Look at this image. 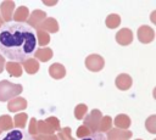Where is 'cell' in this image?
<instances>
[{"label": "cell", "instance_id": "obj_7", "mask_svg": "<svg viewBox=\"0 0 156 140\" xmlns=\"http://www.w3.org/2000/svg\"><path fill=\"white\" fill-rule=\"evenodd\" d=\"M154 38H155V32H154V29L151 27H149V26L139 27V29H138V39H139L140 43L149 44V43H151L154 40Z\"/></svg>", "mask_w": 156, "mask_h": 140}, {"label": "cell", "instance_id": "obj_22", "mask_svg": "<svg viewBox=\"0 0 156 140\" xmlns=\"http://www.w3.org/2000/svg\"><path fill=\"white\" fill-rule=\"evenodd\" d=\"M105 23H106L107 28H110V29L117 28V27L119 26V23H121V17H119V15H117V13H110V15L106 17Z\"/></svg>", "mask_w": 156, "mask_h": 140}, {"label": "cell", "instance_id": "obj_27", "mask_svg": "<svg viewBox=\"0 0 156 140\" xmlns=\"http://www.w3.org/2000/svg\"><path fill=\"white\" fill-rule=\"evenodd\" d=\"M145 128H146V130L150 131L151 134H155V133H156V116H155V114L150 116V117L146 119V122H145Z\"/></svg>", "mask_w": 156, "mask_h": 140}, {"label": "cell", "instance_id": "obj_38", "mask_svg": "<svg viewBox=\"0 0 156 140\" xmlns=\"http://www.w3.org/2000/svg\"><path fill=\"white\" fill-rule=\"evenodd\" d=\"M0 135H1V130H0Z\"/></svg>", "mask_w": 156, "mask_h": 140}, {"label": "cell", "instance_id": "obj_24", "mask_svg": "<svg viewBox=\"0 0 156 140\" xmlns=\"http://www.w3.org/2000/svg\"><path fill=\"white\" fill-rule=\"evenodd\" d=\"M27 119H28V114L27 113H17L16 116H15V118H13V125L15 127H17V128H20V129H22V128H24L26 127V123H27Z\"/></svg>", "mask_w": 156, "mask_h": 140}, {"label": "cell", "instance_id": "obj_39", "mask_svg": "<svg viewBox=\"0 0 156 140\" xmlns=\"http://www.w3.org/2000/svg\"><path fill=\"white\" fill-rule=\"evenodd\" d=\"M0 28H1V24H0Z\"/></svg>", "mask_w": 156, "mask_h": 140}, {"label": "cell", "instance_id": "obj_12", "mask_svg": "<svg viewBox=\"0 0 156 140\" xmlns=\"http://www.w3.org/2000/svg\"><path fill=\"white\" fill-rule=\"evenodd\" d=\"M24 108H27V101H26V99L20 97V96L11 99L7 103V110L10 112H18Z\"/></svg>", "mask_w": 156, "mask_h": 140}, {"label": "cell", "instance_id": "obj_1", "mask_svg": "<svg viewBox=\"0 0 156 140\" xmlns=\"http://www.w3.org/2000/svg\"><path fill=\"white\" fill-rule=\"evenodd\" d=\"M37 38L33 28L26 23L9 22L0 28V55L9 61L22 63L37 51Z\"/></svg>", "mask_w": 156, "mask_h": 140}, {"label": "cell", "instance_id": "obj_25", "mask_svg": "<svg viewBox=\"0 0 156 140\" xmlns=\"http://www.w3.org/2000/svg\"><path fill=\"white\" fill-rule=\"evenodd\" d=\"M12 127H13V122H12V118L10 116H7V114L0 116V130L1 131L10 130Z\"/></svg>", "mask_w": 156, "mask_h": 140}, {"label": "cell", "instance_id": "obj_17", "mask_svg": "<svg viewBox=\"0 0 156 140\" xmlns=\"http://www.w3.org/2000/svg\"><path fill=\"white\" fill-rule=\"evenodd\" d=\"M5 68L6 71L9 72L10 75L12 77H16V78H20L22 75V66L21 63H17V62H12V61H9L7 63H5Z\"/></svg>", "mask_w": 156, "mask_h": 140}, {"label": "cell", "instance_id": "obj_8", "mask_svg": "<svg viewBox=\"0 0 156 140\" xmlns=\"http://www.w3.org/2000/svg\"><path fill=\"white\" fill-rule=\"evenodd\" d=\"M46 18V13L41 10H34L27 18V22H28V26L30 28H38L39 24Z\"/></svg>", "mask_w": 156, "mask_h": 140}, {"label": "cell", "instance_id": "obj_35", "mask_svg": "<svg viewBox=\"0 0 156 140\" xmlns=\"http://www.w3.org/2000/svg\"><path fill=\"white\" fill-rule=\"evenodd\" d=\"M2 22H4V21H2V18H1V16H0V24H2Z\"/></svg>", "mask_w": 156, "mask_h": 140}, {"label": "cell", "instance_id": "obj_33", "mask_svg": "<svg viewBox=\"0 0 156 140\" xmlns=\"http://www.w3.org/2000/svg\"><path fill=\"white\" fill-rule=\"evenodd\" d=\"M38 138L40 140H58L57 139V135L55 134H50V135H38Z\"/></svg>", "mask_w": 156, "mask_h": 140}, {"label": "cell", "instance_id": "obj_20", "mask_svg": "<svg viewBox=\"0 0 156 140\" xmlns=\"http://www.w3.org/2000/svg\"><path fill=\"white\" fill-rule=\"evenodd\" d=\"M112 127V118L110 116H102L98 127V133H107Z\"/></svg>", "mask_w": 156, "mask_h": 140}, {"label": "cell", "instance_id": "obj_2", "mask_svg": "<svg viewBox=\"0 0 156 140\" xmlns=\"http://www.w3.org/2000/svg\"><path fill=\"white\" fill-rule=\"evenodd\" d=\"M23 90V86L21 84H15L9 80H1L0 82V101H10L13 97H17Z\"/></svg>", "mask_w": 156, "mask_h": 140}, {"label": "cell", "instance_id": "obj_28", "mask_svg": "<svg viewBox=\"0 0 156 140\" xmlns=\"http://www.w3.org/2000/svg\"><path fill=\"white\" fill-rule=\"evenodd\" d=\"M57 139H60V140H74V138L71 135V128H69V127L61 128V129L58 130Z\"/></svg>", "mask_w": 156, "mask_h": 140}, {"label": "cell", "instance_id": "obj_9", "mask_svg": "<svg viewBox=\"0 0 156 140\" xmlns=\"http://www.w3.org/2000/svg\"><path fill=\"white\" fill-rule=\"evenodd\" d=\"M116 41L122 45V46H126V45H129L132 41H133V33L129 28H122L117 32L116 34Z\"/></svg>", "mask_w": 156, "mask_h": 140}, {"label": "cell", "instance_id": "obj_11", "mask_svg": "<svg viewBox=\"0 0 156 140\" xmlns=\"http://www.w3.org/2000/svg\"><path fill=\"white\" fill-rule=\"evenodd\" d=\"M1 140H34V136H30L28 133L20 129H13L10 130Z\"/></svg>", "mask_w": 156, "mask_h": 140}, {"label": "cell", "instance_id": "obj_10", "mask_svg": "<svg viewBox=\"0 0 156 140\" xmlns=\"http://www.w3.org/2000/svg\"><path fill=\"white\" fill-rule=\"evenodd\" d=\"M37 29H41V30H44V32H46L48 34L49 33H56V32H58V23H57V21L55 19V18H52V17H46L40 24H39V27L37 28Z\"/></svg>", "mask_w": 156, "mask_h": 140}, {"label": "cell", "instance_id": "obj_19", "mask_svg": "<svg viewBox=\"0 0 156 140\" xmlns=\"http://www.w3.org/2000/svg\"><path fill=\"white\" fill-rule=\"evenodd\" d=\"M29 16V11L26 6H20L18 9H16V11L12 15V18L15 19V22L17 23H24V21H27Z\"/></svg>", "mask_w": 156, "mask_h": 140}, {"label": "cell", "instance_id": "obj_23", "mask_svg": "<svg viewBox=\"0 0 156 140\" xmlns=\"http://www.w3.org/2000/svg\"><path fill=\"white\" fill-rule=\"evenodd\" d=\"M35 38H37V44H39L40 46H45L50 43V35L41 29H37Z\"/></svg>", "mask_w": 156, "mask_h": 140}, {"label": "cell", "instance_id": "obj_4", "mask_svg": "<svg viewBox=\"0 0 156 140\" xmlns=\"http://www.w3.org/2000/svg\"><path fill=\"white\" fill-rule=\"evenodd\" d=\"M105 61L98 54H91L85 58V67L91 72H99L104 68Z\"/></svg>", "mask_w": 156, "mask_h": 140}, {"label": "cell", "instance_id": "obj_15", "mask_svg": "<svg viewBox=\"0 0 156 140\" xmlns=\"http://www.w3.org/2000/svg\"><path fill=\"white\" fill-rule=\"evenodd\" d=\"M22 69H24L28 74H34V73H37L38 71H39V62L35 60V58H28V60H26V61H23L22 62Z\"/></svg>", "mask_w": 156, "mask_h": 140}, {"label": "cell", "instance_id": "obj_31", "mask_svg": "<svg viewBox=\"0 0 156 140\" xmlns=\"http://www.w3.org/2000/svg\"><path fill=\"white\" fill-rule=\"evenodd\" d=\"M91 134V131L85 127V125H80L78 129H77V136L78 138H87V136H89Z\"/></svg>", "mask_w": 156, "mask_h": 140}, {"label": "cell", "instance_id": "obj_6", "mask_svg": "<svg viewBox=\"0 0 156 140\" xmlns=\"http://www.w3.org/2000/svg\"><path fill=\"white\" fill-rule=\"evenodd\" d=\"M13 10H15V2L12 0L2 1L1 5H0V11H1V18H2V21H5L6 23L11 22L12 15H13Z\"/></svg>", "mask_w": 156, "mask_h": 140}, {"label": "cell", "instance_id": "obj_21", "mask_svg": "<svg viewBox=\"0 0 156 140\" xmlns=\"http://www.w3.org/2000/svg\"><path fill=\"white\" fill-rule=\"evenodd\" d=\"M37 129H38V135H50L54 134V129L45 122V121H37Z\"/></svg>", "mask_w": 156, "mask_h": 140}, {"label": "cell", "instance_id": "obj_36", "mask_svg": "<svg viewBox=\"0 0 156 140\" xmlns=\"http://www.w3.org/2000/svg\"><path fill=\"white\" fill-rule=\"evenodd\" d=\"M34 140H40V139H39L38 136H34Z\"/></svg>", "mask_w": 156, "mask_h": 140}, {"label": "cell", "instance_id": "obj_34", "mask_svg": "<svg viewBox=\"0 0 156 140\" xmlns=\"http://www.w3.org/2000/svg\"><path fill=\"white\" fill-rule=\"evenodd\" d=\"M4 68H5V58L0 55V73L4 71Z\"/></svg>", "mask_w": 156, "mask_h": 140}, {"label": "cell", "instance_id": "obj_37", "mask_svg": "<svg viewBox=\"0 0 156 140\" xmlns=\"http://www.w3.org/2000/svg\"><path fill=\"white\" fill-rule=\"evenodd\" d=\"M136 140H141V139H136Z\"/></svg>", "mask_w": 156, "mask_h": 140}, {"label": "cell", "instance_id": "obj_3", "mask_svg": "<svg viewBox=\"0 0 156 140\" xmlns=\"http://www.w3.org/2000/svg\"><path fill=\"white\" fill-rule=\"evenodd\" d=\"M102 117V113L100 110H93L85 118H84V123L83 125H85L91 133H96L98 131V127L100 123V119Z\"/></svg>", "mask_w": 156, "mask_h": 140}, {"label": "cell", "instance_id": "obj_16", "mask_svg": "<svg viewBox=\"0 0 156 140\" xmlns=\"http://www.w3.org/2000/svg\"><path fill=\"white\" fill-rule=\"evenodd\" d=\"M37 61H40V62H46L49 61L51 57H52V50L50 47H41V49H38L34 55Z\"/></svg>", "mask_w": 156, "mask_h": 140}, {"label": "cell", "instance_id": "obj_32", "mask_svg": "<svg viewBox=\"0 0 156 140\" xmlns=\"http://www.w3.org/2000/svg\"><path fill=\"white\" fill-rule=\"evenodd\" d=\"M82 140H106V136L102 134V133H91L89 136L87 138H83Z\"/></svg>", "mask_w": 156, "mask_h": 140}, {"label": "cell", "instance_id": "obj_29", "mask_svg": "<svg viewBox=\"0 0 156 140\" xmlns=\"http://www.w3.org/2000/svg\"><path fill=\"white\" fill-rule=\"evenodd\" d=\"M45 122L54 129V130H60L61 127H60V121L56 118V117H49L45 119Z\"/></svg>", "mask_w": 156, "mask_h": 140}, {"label": "cell", "instance_id": "obj_26", "mask_svg": "<svg viewBox=\"0 0 156 140\" xmlns=\"http://www.w3.org/2000/svg\"><path fill=\"white\" fill-rule=\"evenodd\" d=\"M87 111H88V106H87V105H84V103H78V105L76 106V108H74V117H76L77 119H83L84 116H85V113H87Z\"/></svg>", "mask_w": 156, "mask_h": 140}, {"label": "cell", "instance_id": "obj_13", "mask_svg": "<svg viewBox=\"0 0 156 140\" xmlns=\"http://www.w3.org/2000/svg\"><path fill=\"white\" fill-rule=\"evenodd\" d=\"M132 77L127 73H121L117 75L116 80H115V84L116 86L119 89V90H128L130 86H132Z\"/></svg>", "mask_w": 156, "mask_h": 140}, {"label": "cell", "instance_id": "obj_30", "mask_svg": "<svg viewBox=\"0 0 156 140\" xmlns=\"http://www.w3.org/2000/svg\"><path fill=\"white\" fill-rule=\"evenodd\" d=\"M28 134H29L30 136H33V135H38V129H37V119H35V118H30V121H29Z\"/></svg>", "mask_w": 156, "mask_h": 140}, {"label": "cell", "instance_id": "obj_18", "mask_svg": "<svg viewBox=\"0 0 156 140\" xmlns=\"http://www.w3.org/2000/svg\"><path fill=\"white\" fill-rule=\"evenodd\" d=\"M130 123H132V121H130L129 116H127V114H124V113L118 114V116H116V118H115V125H116V128H118V129L128 130V128L130 127Z\"/></svg>", "mask_w": 156, "mask_h": 140}, {"label": "cell", "instance_id": "obj_14", "mask_svg": "<svg viewBox=\"0 0 156 140\" xmlns=\"http://www.w3.org/2000/svg\"><path fill=\"white\" fill-rule=\"evenodd\" d=\"M49 74H50L54 79H62V78L66 75V69H65L63 65L56 62V63H52V65L49 67Z\"/></svg>", "mask_w": 156, "mask_h": 140}, {"label": "cell", "instance_id": "obj_5", "mask_svg": "<svg viewBox=\"0 0 156 140\" xmlns=\"http://www.w3.org/2000/svg\"><path fill=\"white\" fill-rule=\"evenodd\" d=\"M106 140H129L133 136V133L130 130H123L118 128H111L107 131Z\"/></svg>", "mask_w": 156, "mask_h": 140}]
</instances>
